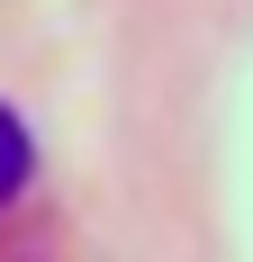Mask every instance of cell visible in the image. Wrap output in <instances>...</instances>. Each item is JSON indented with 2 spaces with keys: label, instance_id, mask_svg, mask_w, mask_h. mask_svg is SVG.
Wrapping results in <instances>:
<instances>
[{
  "label": "cell",
  "instance_id": "1",
  "mask_svg": "<svg viewBox=\"0 0 253 262\" xmlns=\"http://www.w3.org/2000/svg\"><path fill=\"white\" fill-rule=\"evenodd\" d=\"M27 181H36V145H27V118L0 100V208H9Z\"/></svg>",
  "mask_w": 253,
  "mask_h": 262
}]
</instances>
